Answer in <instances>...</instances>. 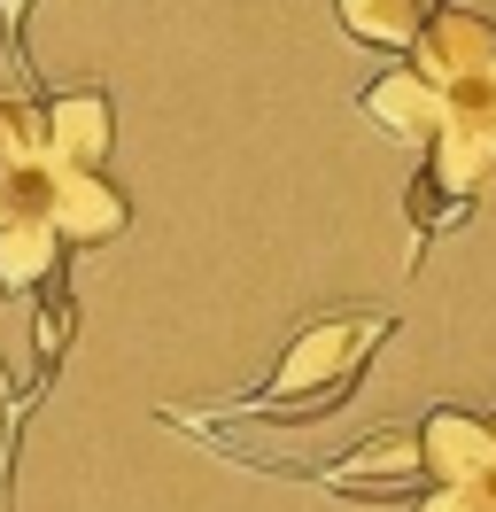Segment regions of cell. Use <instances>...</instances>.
I'll list each match as a JSON object with an SVG mask.
<instances>
[{
    "label": "cell",
    "instance_id": "6da1fadb",
    "mask_svg": "<svg viewBox=\"0 0 496 512\" xmlns=\"http://www.w3.org/2000/svg\"><path fill=\"white\" fill-rule=\"evenodd\" d=\"M396 334V311H326V319H310L287 350H279L272 381L241 396L233 412L241 419H272V427H303V419H326L341 412L357 381H365L372 350Z\"/></svg>",
    "mask_w": 496,
    "mask_h": 512
},
{
    "label": "cell",
    "instance_id": "7a4b0ae2",
    "mask_svg": "<svg viewBox=\"0 0 496 512\" xmlns=\"http://www.w3.org/2000/svg\"><path fill=\"white\" fill-rule=\"evenodd\" d=\"M318 481H326L334 497L403 505V497H419V481H427V443H419V427H380V435H365L357 450H341L334 466H318Z\"/></svg>",
    "mask_w": 496,
    "mask_h": 512
},
{
    "label": "cell",
    "instance_id": "3957f363",
    "mask_svg": "<svg viewBox=\"0 0 496 512\" xmlns=\"http://www.w3.org/2000/svg\"><path fill=\"white\" fill-rule=\"evenodd\" d=\"M411 63L427 70L442 94L489 78L496 70V16H473V8H458V0H434L427 32H419V47H411Z\"/></svg>",
    "mask_w": 496,
    "mask_h": 512
},
{
    "label": "cell",
    "instance_id": "277c9868",
    "mask_svg": "<svg viewBox=\"0 0 496 512\" xmlns=\"http://www.w3.org/2000/svg\"><path fill=\"white\" fill-rule=\"evenodd\" d=\"M47 218L62 225L70 249H101V241H124L132 225V202L109 171H55L47 163Z\"/></svg>",
    "mask_w": 496,
    "mask_h": 512
},
{
    "label": "cell",
    "instance_id": "5b68a950",
    "mask_svg": "<svg viewBox=\"0 0 496 512\" xmlns=\"http://www.w3.org/2000/svg\"><path fill=\"white\" fill-rule=\"evenodd\" d=\"M419 443H427V481H458V489L496 481V419L465 404H434L419 419Z\"/></svg>",
    "mask_w": 496,
    "mask_h": 512
},
{
    "label": "cell",
    "instance_id": "8992f818",
    "mask_svg": "<svg viewBox=\"0 0 496 512\" xmlns=\"http://www.w3.org/2000/svg\"><path fill=\"white\" fill-rule=\"evenodd\" d=\"M109 148H117V101L101 86L47 94V163L55 171H101Z\"/></svg>",
    "mask_w": 496,
    "mask_h": 512
},
{
    "label": "cell",
    "instance_id": "52a82bcc",
    "mask_svg": "<svg viewBox=\"0 0 496 512\" xmlns=\"http://www.w3.org/2000/svg\"><path fill=\"white\" fill-rule=\"evenodd\" d=\"M357 109H365L380 132H396V140H419V148H427L434 132H442V117H450V94H442L419 63H403V70H380L365 94H357Z\"/></svg>",
    "mask_w": 496,
    "mask_h": 512
},
{
    "label": "cell",
    "instance_id": "ba28073f",
    "mask_svg": "<svg viewBox=\"0 0 496 512\" xmlns=\"http://www.w3.org/2000/svg\"><path fill=\"white\" fill-rule=\"evenodd\" d=\"M62 225L47 210H0V295H39L47 280H62Z\"/></svg>",
    "mask_w": 496,
    "mask_h": 512
},
{
    "label": "cell",
    "instance_id": "9c48e42d",
    "mask_svg": "<svg viewBox=\"0 0 496 512\" xmlns=\"http://www.w3.org/2000/svg\"><path fill=\"white\" fill-rule=\"evenodd\" d=\"M334 24L372 55H411L419 32H427V0H326Z\"/></svg>",
    "mask_w": 496,
    "mask_h": 512
},
{
    "label": "cell",
    "instance_id": "30bf717a",
    "mask_svg": "<svg viewBox=\"0 0 496 512\" xmlns=\"http://www.w3.org/2000/svg\"><path fill=\"white\" fill-rule=\"evenodd\" d=\"M70 334H78V303H70V280H47L39 288V311H31V388L16 396V412H31L47 381H55L62 350H70Z\"/></svg>",
    "mask_w": 496,
    "mask_h": 512
},
{
    "label": "cell",
    "instance_id": "8fae6325",
    "mask_svg": "<svg viewBox=\"0 0 496 512\" xmlns=\"http://www.w3.org/2000/svg\"><path fill=\"white\" fill-rule=\"evenodd\" d=\"M473 202H481V194H458V187H442L434 171H419V179H411V194H403V210H411V241H419V249H427V241H442L450 225L473 218Z\"/></svg>",
    "mask_w": 496,
    "mask_h": 512
},
{
    "label": "cell",
    "instance_id": "7c38bea8",
    "mask_svg": "<svg viewBox=\"0 0 496 512\" xmlns=\"http://www.w3.org/2000/svg\"><path fill=\"white\" fill-rule=\"evenodd\" d=\"M47 163V101L0 94V171H31Z\"/></svg>",
    "mask_w": 496,
    "mask_h": 512
},
{
    "label": "cell",
    "instance_id": "4fadbf2b",
    "mask_svg": "<svg viewBox=\"0 0 496 512\" xmlns=\"http://www.w3.org/2000/svg\"><path fill=\"white\" fill-rule=\"evenodd\" d=\"M496 505V481H481V489H458V481H427L419 497H411V512H489Z\"/></svg>",
    "mask_w": 496,
    "mask_h": 512
},
{
    "label": "cell",
    "instance_id": "5bb4252c",
    "mask_svg": "<svg viewBox=\"0 0 496 512\" xmlns=\"http://www.w3.org/2000/svg\"><path fill=\"white\" fill-rule=\"evenodd\" d=\"M450 109H458V117H473L481 132H496V101L481 94V86H465V94H450Z\"/></svg>",
    "mask_w": 496,
    "mask_h": 512
},
{
    "label": "cell",
    "instance_id": "9a60e30c",
    "mask_svg": "<svg viewBox=\"0 0 496 512\" xmlns=\"http://www.w3.org/2000/svg\"><path fill=\"white\" fill-rule=\"evenodd\" d=\"M0 8H8V47H16V63L31 70V55H24V0H0Z\"/></svg>",
    "mask_w": 496,
    "mask_h": 512
},
{
    "label": "cell",
    "instance_id": "2e32d148",
    "mask_svg": "<svg viewBox=\"0 0 496 512\" xmlns=\"http://www.w3.org/2000/svg\"><path fill=\"white\" fill-rule=\"evenodd\" d=\"M473 86H481V94H489V101H496V70H489V78H473ZM458 94H465V86H458Z\"/></svg>",
    "mask_w": 496,
    "mask_h": 512
},
{
    "label": "cell",
    "instance_id": "e0dca14e",
    "mask_svg": "<svg viewBox=\"0 0 496 512\" xmlns=\"http://www.w3.org/2000/svg\"><path fill=\"white\" fill-rule=\"evenodd\" d=\"M489 419H496V412H489Z\"/></svg>",
    "mask_w": 496,
    "mask_h": 512
},
{
    "label": "cell",
    "instance_id": "ac0fdd59",
    "mask_svg": "<svg viewBox=\"0 0 496 512\" xmlns=\"http://www.w3.org/2000/svg\"><path fill=\"white\" fill-rule=\"evenodd\" d=\"M489 512H496V505H489Z\"/></svg>",
    "mask_w": 496,
    "mask_h": 512
}]
</instances>
